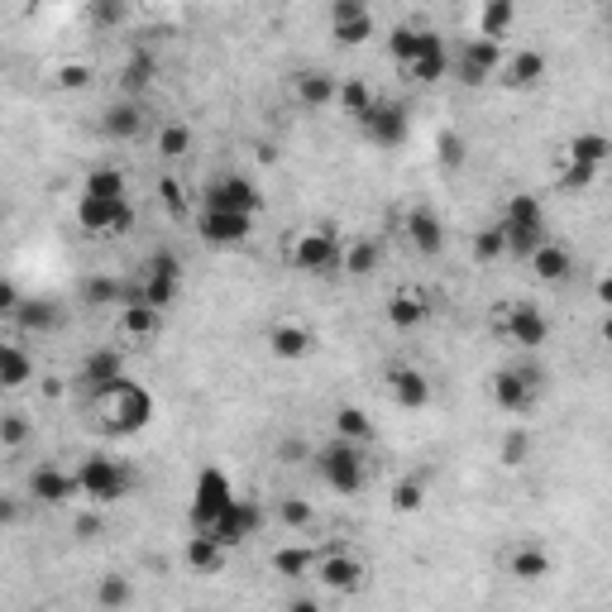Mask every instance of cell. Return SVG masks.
<instances>
[{
	"mask_svg": "<svg viewBox=\"0 0 612 612\" xmlns=\"http://www.w3.org/2000/svg\"><path fill=\"white\" fill-rule=\"evenodd\" d=\"M87 82H91V67L87 63H63V67H58V87H67V91L77 87V91H82Z\"/></svg>",
	"mask_w": 612,
	"mask_h": 612,
	"instance_id": "obj_53",
	"label": "cell"
},
{
	"mask_svg": "<svg viewBox=\"0 0 612 612\" xmlns=\"http://www.w3.org/2000/svg\"><path fill=\"white\" fill-rule=\"evenodd\" d=\"M72 531H77L82 541H96V536H101V517H77V522H72Z\"/></svg>",
	"mask_w": 612,
	"mask_h": 612,
	"instance_id": "obj_59",
	"label": "cell"
},
{
	"mask_svg": "<svg viewBox=\"0 0 612 612\" xmlns=\"http://www.w3.org/2000/svg\"><path fill=\"white\" fill-rule=\"evenodd\" d=\"M15 326L24 335H48V330L58 326V306L48 302V297H24L20 311H15Z\"/></svg>",
	"mask_w": 612,
	"mask_h": 612,
	"instance_id": "obj_32",
	"label": "cell"
},
{
	"mask_svg": "<svg viewBox=\"0 0 612 612\" xmlns=\"http://www.w3.org/2000/svg\"><path fill=\"white\" fill-rule=\"evenodd\" d=\"M526 263H531V273H536L541 283H569V278H574V254H569L565 244H550L546 240Z\"/></svg>",
	"mask_w": 612,
	"mask_h": 612,
	"instance_id": "obj_25",
	"label": "cell"
},
{
	"mask_svg": "<svg viewBox=\"0 0 612 612\" xmlns=\"http://www.w3.org/2000/svg\"><path fill=\"white\" fill-rule=\"evenodd\" d=\"M182 560L192 565V574H216L220 560H225V550H220L206 531H192V536H187V546H182Z\"/></svg>",
	"mask_w": 612,
	"mask_h": 612,
	"instance_id": "obj_36",
	"label": "cell"
},
{
	"mask_svg": "<svg viewBox=\"0 0 612 612\" xmlns=\"http://www.w3.org/2000/svg\"><path fill=\"white\" fill-rule=\"evenodd\" d=\"M153 149L163 153V158H182V153H192V130L187 125H163Z\"/></svg>",
	"mask_w": 612,
	"mask_h": 612,
	"instance_id": "obj_49",
	"label": "cell"
},
{
	"mask_svg": "<svg viewBox=\"0 0 612 612\" xmlns=\"http://www.w3.org/2000/svg\"><path fill=\"white\" fill-rule=\"evenodd\" d=\"M383 316H388V326H393V330L426 326V297H416V292H397L393 302L383 306Z\"/></svg>",
	"mask_w": 612,
	"mask_h": 612,
	"instance_id": "obj_35",
	"label": "cell"
},
{
	"mask_svg": "<svg viewBox=\"0 0 612 612\" xmlns=\"http://www.w3.org/2000/svg\"><path fill=\"white\" fill-rule=\"evenodd\" d=\"M278 455H283L287 464H302V459H306V445H302V440H283V450H278Z\"/></svg>",
	"mask_w": 612,
	"mask_h": 612,
	"instance_id": "obj_60",
	"label": "cell"
},
{
	"mask_svg": "<svg viewBox=\"0 0 612 612\" xmlns=\"http://www.w3.org/2000/svg\"><path fill=\"white\" fill-rule=\"evenodd\" d=\"M340 249H345V244L335 240L330 230H306L302 240L292 244V268H297V273H311V278L340 273Z\"/></svg>",
	"mask_w": 612,
	"mask_h": 612,
	"instance_id": "obj_11",
	"label": "cell"
},
{
	"mask_svg": "<svg viewBox=\"0 0 612 612\" xmlns=\"http://www.w3.org/2000/svg\"><path fill=\"white\" fill-rule=\"evenodd\" d=\"M498 77H503V87H507V91H531V87H541V82H546V53H536V48H522V53L503 58Z\"/></svg>",
	"mask_w": 612,
	"mask_h": 612,
	"instance_id": "obj_19",
	"label": "cell"
},
{
	"mask_svg": "<svg viewBox=\"0 0 612 612\" xmlns=\"http://www.w3.org/2000/svg\"><path fill=\"white\" fill-rule=\"evenodd\" d=\"M316 474L326 483L330 493H340V498H354V493H364V483H369V455H364V445H350V440H330L316 450Z\"/></svg>",
	"mask_w": 612,
	"mask_h": 612,
	"instance_id": "obj_1",
	"label": "cell"
},
{
	"mask_svg": "<svg viewBox=\"0 0 612 612\" xmlns=\"http://www.w3.org/2000/svg\"><path fill=\"white\" fill-rule=\"evenodd\" d=\"M593 182H598V173H593V168H579V163H569L565 177H560V187H565V192H589Z\"/></svg>",
	"mask_w": 612,
	"mask_h": 612,
	"instance_id": "obj_52",
	"label": "cell"
},
{
	"mask_svg": "<svg viewBox=\"0 0 612 612\" xmlns=\"http://www.w3.org/2000/svg\"><path fill=\"white\" fill-rule=\"evenodd\" d=\"M87 20L101 24V29H115V24L130 20V5H125V0H91V5H87Z\"/></svg>",
	"mask_w": 612,
	"mask_h": 612,
	"instance_id": "obj_50",
	"label": "cell"
},
{
	"mask_svg": "<svg viewBox=\"0 0 612 612\" xmlns=\"http://www.w3.org/2000/svg\"><path fill=\"white\" fill-rule=\"evenodd\" d=\"M20 517H24L20 498H15V493H0V531H5V526H20Z\"/></svg>",
	"mask_w": 612,
	"mask_h": 612,
	"instance_id": "obj_54",
	"label": "cell"
},
{
	"mask_svg": "<svg viewBox=\"0 0 612 612\" xmlns=\"http://www.w3.org/2000/svg\"><path fill=\"white\" fill-rule=\"evenodd\" d=\"M498 225H526V230H546V206H541V197H536V192H517V197H507Z\"/></svg>",
	"mask_w": 612,
	"mask_h": 612,
	"instance_id": "obj_29",
	"label": "cell"
},
{
	"mask_svg": "<svg viewBox=\"0 0 612 612\" xmlns=\"http://www.w3.org/2000/svg\"><path fill=\"white\" fill-rule=\"evenodd\" d=\"M201 201H206V211H235V216H259L263 211V192L244 173L211 177L206 192H201Z\"/></svg>",
	"mask_w": 612,
	"mask_h": 612,
	"instance_id": "obj_7",
	"label": "cell"
},
{
	"mask_svg": "<svg viewBox=\"0 0 612 612\" xmlns=\"http://www.w3.org/2000/svg\"><path fill=\"white\" fill-rule=\"evenodd\" d=\"M158 326H163V311L144 306L139 297H130V302L120 306V330H125L130 340H153V335H158Z\"/></svg>",
	"mask_w": 612,
	"mask_h": 612,
	"instance_id": "obj_30",
	"label": "cell"
},
{
	"mask_svg": "<svg viewBox=\"0 0 612 612\" xmlns=\"http://www.w3.org/2000/svg\"><path fill=\"white\" fill-rule=\"evenodd\" d=\"M407 244H412L421 259H436L440 249H445V225H440L436 211H426V206L407 211Z\"/></svg>",
	"mask_w": 612,
	"mask_h": 612,
	"instance_id": "obj_20",
	"label": "cell"
},
{
	"mask_svg": "<svg viewBox=\"0 0 612 612\" xmlns=\"http://www.w3.org/2000/svg\"><path fill=\"white\" fill-rule=\"evenodd\" d=\"M359 130H364V139L378 144V149H402V144H407V134H412V115H407L402 101L373 96V106H369V115L359 120Z\"/></svg>",
	"mask_w": 612,
	"mask_h": 612,
	"instance_id": "obj_6",
	"label": "cell"
},
{
	"mask_svg": "<svg viewBox=\"0 0 612 612\" xmlns=\"http://www.w3.org/2000/svg\"><path fill=\"white\" fill-rule=\"evenodd\" d=\"M240 493H235V483L230 474L220 469V464H201L197 483H192V507H187V517H192V531H206V526L216 522L225 507L235 503Z\"/></svg>",
	"mask_w": 612,
	"mask_h": 612,
	"instance_id": "obj_5",
	"label": "cell"
},
{
	"mask_svg": "<svg viewBox=\"0 0 612 612\" xmlns=\"http://www.w3.org/2000/svg\"><path fill=\"white\" fill-rule=\"evenodd\" d=\"M335 106L345 110V115H354V120H364L373 106V91L369 82H359V77H345V82H335Z\"/></svg>",
	"mask_w": 612,
	"mask_h": 612,
	"instance_id": "obj_42",
	"label": "cell"
},
{
	"mask_svg": "<svg viewBox=\"0 0 612 612\" xmlns=\"http://www.w3.org/2000/svg\"><path fill=\"white\" fill-rule=\"evenodd\" d=\"M507 254L503 244V230L498 225H483V230H474V259L479 263H498Z\"/></svg>",
	"mask_w": 612,
	"mask_h": 612,
	"instance_id": "obj_47",
	"label": "cell"
},
{
	"mask_svg": "<svg viewBox=\"0 0 612 612\" xmlns=\"http://www.w3.org/2000/svg\"><path fill=\"white\" fill-rule=\"evenodd\" d=\"M158 197H163V206H168V211H177V216H182V187H177L173 177H163V182H158Z\"/></svg>",
	"mask_w": 612,
	"mask_h": 612,
	"instance_id": "obj_57",
	"label": "cell"
},
{
	"mask_svg": "<svg viewBox=\"0 0 612 612\" xmlns=\"http://www.w3.org/2000/svg\"><path fill=\"white\" fill-rule=\"evenodd\" d=\"M503 335L522 350H541L550 340V316L536 302H507L503 311Z\"/></svg>",
	"mask_w": 612,
	"mask_h": 612,
	"instance_id": "obj_13",
	"label": "cell"
},
{
	"mask_svg": "<svg viewBox=\"0 0 612 612\" xmlns=\"http://www.w3.org/2000/svg\"><path fill=\"white\" fill-rule=\"evenodd\" d=\"M421 503H426V479H421V474H407V479L393 488V507L397 512H421Z\"/></svg>",
	"mask_w": 612,
	"mask_h": 612,
	"instance_id": "obj_46",
	"label": "cell"
},
{
	"mask_svg": "<svg viewBox=\"0 0 612 612\" xmlns=\"http://www.w3.org/2000/svg\"><path fill=\"white\" fill-rule=\"evenodd\" d=\"M101 407H106V421H101V431H106V436H139V431L153 421L149 388H144V383H134L130 373L110 388V397H101Z\"/></svg>",
	"mask_w": 612,
	"mask_h": 612,
	"instance_id": "obj_3",
	"label": "cell"
},
{
	"mask_svg": "<svg viewBox=\"0 0 612 612\" xmlns=\"http://www.w3.org/2000/svg\"><path fill=\"white\" fill-rule=\"evenodd\" d=\"M340 268L350 273V278H373L378 268H383V244L378 240H354L340 249Z\"/></svg>",
	"mask_w": 612,
	"mask_h": 612,
	"instance_id": "obj_28",
	"label": "cell"
},
{
	"mask_svg": "<svg viewBox=\"0 0 612 612\" xmlns=\"http://www.w3.org/2000/svg\"><path fill=\"white\" fill-rule=\"evenodd\" d=\"M259 526H263V507L254 503V498H235L216 522L206 526V536H211L220 550H235V546H244L249 536H259Z\"/></svg>",
	"mask_w": 612,
	"mask_h": 612,
	"instance_id": "obj_9",
	"label": "cell"
},
{
	"mask_svg": "<svg viewBox=\"0 0 612 612\" xmlns=\"http://www.w3.org/2000/svg\"><path fill=\"white\" fill-rule=\"evenodd\" d=\"M330 34H335V44L340 48L369 44L373 34H378L373 10L364 5V0H335V5H330Z\"/></svg>",
	"mask_w": 612,
	"mask_h": 612,
	"instance_id": "obj_14",
	"label": "cell"
},
{
	"mask_svg": "<svg viewBox=\"0 0 612 612\" xmlns=\"http://www.w3.org/2000/svg\"><path fill=\"white\" fill-rule=\"evenodd\" d=\"M383 383H388V393H393L397 407H407V412H421V407H431V378L412 364H393V369L383 373Z\"/></svg>",
	"mask_w": 612,
	"mask_h": 612,
	"instance_id": "obj_18",
	"label": "cell"
},
{
	"mask_svg": "<svg viewBox=\"0 0 612 612\" xmlns=\"http://www.w3.org/2000/svg\"><path fill=\"white\" fill-rule=\"evenodd\" d=\"M29 436H34L29 416L24 412H0V450H20V445H29Z\"/></svg>",
	"mask_w": 612,
	"mask_h": 612,
	"instance_id": "obj_45",
	"label": "cell"
},
{
	"mask_svg": "<svg viewBox=\"0 0 612 612\" xmlns=\"http://www.w3.org/2000/svg\"><path fill=\"white\" fill-rule=\"evenodd\" d=\"M82 197H101V201H125L130 197V182H125V173L120 168H91L87 182H82Z\"/></svg>",
	"mask_w": 612,
	"mask_h": 612,
	"instance_id": "obj_34",
	"label": "cell"
},
{
	"mask_svg": "<svg viewBox=\"0 0 612 612\" xmlns=\"http://www.w3.org/2000/svg\"><path fill=\"white\" fill-rule=\"evenodd\" d=\"M34 612H53V608H34Z\"/></svg>",
	"mask_w": 612,
	"mask_h": 612,
	"instance_id": "obj_63",
	"label": "cell"
},
{
	"mask_svg": "<svg viewBox=\"0 0 612 612\" xmlns=\"http://www.w3.org/2000/svg\"><path fill=\"white\" fill-rule=\"evenodd\" d=\"M311 350H316V335L306 326H297V321H278V326L268 330V354H273V359L297 364V359H306Z\"/></svg>",
	"mask_w": 612,
	"mask_h": 612,
	"instance_id": "obj_21",
	"label": "cell"
},
{
	"mask_svg": "<svg viewBox=\"0 0 612 612\" xmlns=\"http://www.w3.org/2000/svg\"><path fill=\"white\" fill-rule=\"evenodd\" d=\"M125 378V354L115 350V345H101V350H91L82 359V369H77V393L87 397V402H101L110 397V388Z\"/></svg>",
	"mask_w": 612,
	"mask_h": 612,
	"instance_id": "obj_8",
	"label": "cell"
},
{
	"mask_svg": "<svg viewBox=\"0 0 612 612\" xmlns=\"http://www.w3.org/2000/svg\"><path fill=\"white\" fill-rule=\"evenodd\" d=\"M5 216H10V211H5V206H0V225H5Z\"/></svg>",
	"mask_w": 612,
	"mask_h": 612,
	"instance_id": "obj_62",
	"label": "cell"
},
{
	"mask_svg": "<svg viewBox=\"0 0 612 612\" xmlns=\"http://www.w3.org/2000/svg\"><path fill=\"white\" fill-rule=\"evenodd\" d=\"M278 522H283L287 531H306V526L316 522V507L306 503V498H283V503H278Z\"/></svg>",
	"mask_w": 612,
	"mask_h": 612,
	"instance_id": "obj_48",
	"label": "cell"
},
{
	"mask_svg": "<svg viewBox=\"0 0 612 612\" xmlns=\"http://www.w3.org/2000/svg\"><path fill=\"white\" fill-rule=\"evenodd\" d=\"M197 235L211 249H240L254 235V216H235V211H201L197 216Z\"/></svg>",
	"mask_w": 612,
	"mask_h": 612,
	"instance_id": "obj_15",
	"label": "cell"
},
{
	"mask_svg": "<svg viewBox=\"0 0 612 612\" xmlns=\"http://www.w3.org/2000/svg\"><path fill=\"white\" fill-rule=\"evenodd\" d=\"M440 153H445V163H464V139H455V134H440Z\"/></svg>",
	"mask_w": 612,
	"mask_h": 612,
	"instance_id": "obj_58",
	"label": "cell"
},
{
	"mask_svg": "<svg viewBox=\"0 0 612 612\" xmlns=\"http://www.w3.org/2000/svg\"><path fill=\"white\" fill-rule=\"evenodd\" d=\"M77 225L87 235H130L134 230V206L125 201H101V197H77Z\"/></svg>",
	"mask_w": 612,
	"mask_h": 612,
	"instance_id": "obj_10",
	"label": "cell"
},
{
	"mask_svg": "<svg viewBox=\"0 0 612 612\" xmlns=\"http://www.w3.org/2000/svg\"><path fill=\"white\" fill-rule=\"evenodd\" d=\"M72 479H77V493H82V498L110 507V503H120V498H130V488L139 483V474H134L125 459L101 455V450H96V455L82 459V469H77Z\"/></svg>",
	"mask_w": 612,
	"mask_h": 612,
	"instance_id": "obj_2",
	"label": "cell"
},
{
	"mask_svg": "<svg viewBox=\"0 0 612 612\" xmlns=\"http://www.w3.org/2000/svg\"><path fill=\"white\" fill-rule=\"evenodd\" d=\"M101 134L115 139V144H130L144 134V106L139 101H110L106 115H101Z\"/></svg>",
	"mask_w": 612,
	"mask_h": 612,
	"instance_id": "obj_22",
	"label": "cell"
},
{
	"mask_svg": "<svg viewBox=\"0 0 612 612\" xmlns=\"http://www.w3.org/2000/svg\"><path fill=\"white\" fill-rule=\"evenodd\" d=\"M431 44H440V34L436 29H421V24H397L393 34H388V53H393L402 67H412Z\"/></svg>",
	"mask_w": 612,
	"mask_h": 612,
	"instance_id": "obj_23",
	"label": "cell"
},
{
	"mask_svg": "<svg viewBox=\"0 0 612 612\" xmlns=\"http://www.w3.org/2000/svg\"><path fill=\"white\" fill-rule=\"evenodd\" d=\"M517 20V5L512 0H488L479 10V39H493V44H503L507 29Z\"/></svg>",
	"mask_w": 612,
	"mask_h": 612,
	"instance_id": "obj_37",
	"label": "cell"
},
{
	"mask_svg": "<svg viewBox=\"0 0 612 612\" xmlns=\"http://www.w3.org/2000/svg\"><path fill=\"white\" fill-rule=\"evenodd\" d=\"M507 569H512V579L536 584V579H546L550 574V555L541 546H517L512 550V560H507Z\"/></svg>",
	"mask_w": 612,
	"mask_h": 612,
	"instance_id": "obj_38",
	"label": "cell"
},
{
	"mask_svg": "<svg viewBox=\"0 0 612 612\" xmlns=\"http://www.w3.org/2000/svg\"><path fill=\"white\" fill-rule=\"evenodd\" d=\"M407 72H412L416 82H426V87H431V82H440V77L450 72V53H445V39L426 48V53H421V58H416V63L407 67Z\"/></svg>",
	"mask_w": 612,
	"mask_h": 612,
	"instance_id": "obj_43",
	"label": "cell"
},
{
	"mask_svg": "<svg viewBox=\"0 0 612 612\" xmlns=\"http://www.w3.org/2000/svg\"><path fill=\"white\" fill-rule=\"evenodd\" d=\"M144 273H153V278H173V283H182V259H177L173 249H153L149 259H144Z\"/></svg>",
	"mask_w": 612,
	"mask_h": 612,
	"instance_id": "obj_51",
	"label": "cell"
},
{
	"mask_svg": "<svg viewBox=\"0 0 612 612\" xmlns=\"http://www.w3.org/2000/svg\"><path fill=\"white\" fill-rule=\"evenodd\" d=\"M526 450H531V440H526L522 431H517V436H507L503 440V464H522Z\"/></svg>",
	"mask_w": 612,
	"mask_h": 612,
	"instance_id": "obj_56",
	"label": "cell"
},
{
	"mask_svg": "<svg viewBox=\"0 0 612 612\" xmlns=\"http://www.w3.org/2000/svg\"><path fill=\"white\" fill-rule=\"evenodd\" d=\"M287 612H321V603H316V598H292Z\"/></svg>",
	"mask_w": 612,
	"mask_h": 612,
	"instance_id": "obj_61",
	"label": "cell"
},
{
	"mask_svg": "<svg viewBox=\"0 0 612 612\" xmlns=\"http://www.w3.org/2000/svg\"><path fill=\"white\" fill-rule=\"evenodd\" d=\"M608 158H612V139L603 130H584L569 139V163H579V168H593V173H598Z\"/></svg>",
	"mask_w": 612,
	"mask_h": 612,
	"instance_id": "obj_26",
	"label": "cell"
},
{
	"mask_svg": "<svg viewBox=\"0 0 612 612\" xmlns=\"http://www.w3.org/2000/svg\"><path fill=\"white\" fill-rule=\"evenodd\" d=\"M20 287L10 283V278H0V316H15V311H20Z\"/></svg>",
	"mask_w": 612,
	"mask_h": 612,
	"instance_id": "obj_55",
	"label": "cell"
},
{
	"mask_svg": "<svg viewBox=\"0 0 612 612\" xmlns=\"http://www.w3.org/2000/svg\"><path fill=\"white\" fill-rule=\"evenodd\" d=\"M24 488H29L34 503H44V507H67L77 498V479L67 469H58V464H34Z\"/></svg>",
	"mask_w": 612,
	"mask_h": 612,
	"instance_id": "obj_16",
	"label": "cell"
},
{
	"mask_svg": "<svg viewBox=\"0 0 612 612\" xmlns=\"http://www.w3.org/2000/svg\"><path fill=\"white\" fill-rule=\"evenodd\" d=\"M297 101L306 110H321L335 101V77H330L326 67H311V72H297Z\"/></svg>",
	"mask_w": 612,
	"mask_h": 612,
	"instance_id": "obj_31",
	"label": "cell"
},
{
	"mask_svg": "<svg viewBox=\"0 0 612 612\" xmlns=\"http://www.w3.org/2000/svg\"><path fill=\"white\" fill-rule=\"evenodd\" d=\"M335 440H350V445H369L373 440V421L364 407H340L335 412Z\"/></svg>",
	"mask_w": 612,
	"mask_h": 612,
	"instance_id": "obj_40",
	"label": "cell"
},
{
	"mask_svg": "<svg viewBox=\"0 0 612 612\" xmlns=\"http://www.w3.org/2000/svg\"><path fill=\"white\" fill-rule=\"evenodd\" d=\"M546 388V369L541 364H512V369H498L488 378V397L498 402V412L522 416L536 407V397Z\"/></svg>",
	"mask_w": 612,
	"mask_h": 612,
	"instance_id": "obj_4",
	"label": "cell"
},
{
	"mask_svg": "<svg viewBox=\"0 0 612 612\" xmlns=\"http://www.w3.org/2000/svg\"><path fill=\"white\" fill-rule=\"evenodd\" d=\"M34 378V359L20 345H0V393H15Z\"/></svg>",
	"mask_w": 612,
	"mask_h": 612,
	"instance_id": "obj_33",
	"label": "cell"
},
{
	"mask_svg": "<svg viewBox=\"0 0 612 612\" xmlns=\"http://www.w3.org/2000/svg\"><path fill=\"white\" fill-rule=\"evenodd\" d=\"M130 603H134L130 574H106V579L96 584V608L101 612H125Z\"/></svg>",
	"mask_w": 612,
	"mask_h": 612,
	"instance_id": "obj_39",
	"label": "cell"
},
{
	"mask_svg": "<svg viewBox=\"0 0 612 612\" xmlns=\"http://www.w3.org/2000/svg\"><path fill=\"white\" fill-rule=\"evenodd\" d=\"M177 287L182 283H173V278H153V273H144V283H139V302L144 306H153V311H168V306L177 302Z\"/></svg>",
	"mask_w": 612,
	"mask_h": 612,
	"instance_id": "obj_44",
	"label": "cell"
},
{
	"mask_svg": "<svg viewBox=\"0 0 612 612\" xmlns=\"http://www.w3.org/2000/svg\"><path fill=\"white\" fill-rule=\"evenodd\" d=\"M503 58H507L503 44H493V39H469L450 67H455V77L464 82V87H488V82L498 77Z\"/></svg>",
	"mask_w": 612,
	"mask_h": 612,
	"instance_id": "obj_12",
	"label": "cell"
},
{
	"mask_svg": "<svg viewBox=\"0 0 612 612\" xmlns=\"http://www.w3.org/2000/svg\"><path fill=\"white\" fill-rule=\"evenodd\" d=\"M77 297H82V306H91V311H106V306H125L134 297L130 287L120 283V278H106V273H91V278H82V287H77Z\"/></svg>",
	"mask_w": 612,
	"mask_h": 612,
	"instance_id": "obj_24",
	"label": "cell"
},
{
	"mask_svg": "<svg viewBox=\"0 0 612 612\" xmlns=\"http://www.w3.org/2000/svg\"><path fill=\"white\" fill-rule=\"evenodd\" d=\"M153 82H158V58H153V48H134L130 58H125V67H120V87L130 91V96H139V91H149Z\"/></svg>",
	"mask_w": 612,
	"mask_h": 612,
	"instance_id": "obj_27",
	"label": "cell"
},
{
	"mask_svg": "<svg viewBox=\"0 0 612 612\" xmlns=\"http://www.w3.org/2000/svg\"><path fill=\"white\" fill-rule=\"evenodd\" d=\"M273 569H278L283 579H306V574H316V550H311V546L273 550Z\"/></svg>",
	"mask_w": 612,
	"mask_h": 612,
	"instance_id": "obj_41",
	"label": "cell"
},
{
	"mask_svg": "<svg viewBox=\"0 0 612 612\" xmlns=\"http://www.w3.org/2000/svg\"><path fill=\"white\" fill-rule=\"evenodd\" d=\"M316 579L330 593H359L364 589V560L350 550H330L326 560H316Z\"/></svg>",
	"mask_w": 612,
	"mask_h": 612,
	"instance_id": "obj_17",
	"label": "cell"
}]
</instances>
